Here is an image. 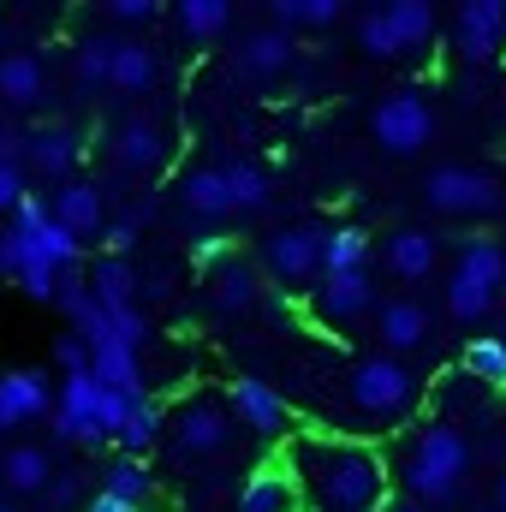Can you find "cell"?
I'll return each instance as SVG.
<instances>
[{
  "instance_id": "obj_1",
  "label": "cell",
  "mask_w": 506,
  "mask_h": 512,
  "mask_svg": "<svg viewBox=\"0 0 506 512\" xmlns=\"http://www.w3.org/2000/svg\"><path fill=\"white\" fill-rule=\"evenodd\" d=\"M286 471L298 477L304 512H381L393 501V471L387 453L358 435H292L286 441Z\"/></svg>"
},
{
  "instance_id": "obj_2",
  "label": "cell",
  "mask_w": 506,
  "mask_h": 512,
  "mask_svg": "<svg viewBox=\"0 0 506 512\" xmlns=\"http://www.w3.org/2000/svg\"><path fill=\"white\" fill-rule=\"evenodd\" d=\"M471 441L453 417H423L411 435H405V453H399V483H405V501H417L423 512H441L465 495V477H471Z\"/></svg>"
},
{
  "instance_id": "obj_3",
  "label": "cell",
  "mask_w": 506,
  "mask_h": 512,
  "mask_svg": "<svg viewBox=\"0 0 506 512\" xmlns=\"http://www.w3.org/2000/svg\"><path fill=\"white\" fill-rule=\"evenodd\" d=\"M346 405L364 417V423H411L417 405H423V376L405 364V358H387L370 352L346 370Z\"/></svg>"
},
{
  "instance_id": "obj_4",
  "label": "cell",
  "mask_w": 506,
  "mask_h": 512,
  "mask_svg": "<svg viewBox=\"0 0 506 512\" xmlns=\"http://www.w3.org/2000/svg\"><path fill=\"white\" fill-rule=\"evenodd\" d=\"M126 411H131L126 393L102 387L90 370H84V376H60V393H54V435H60V441L102 447V441H114V435H120Z\"/></svg>"
},
{
  "instance_id": "obj_5",
  "label": "cell",
  "mask_w": 506,
  "mask_h": 512,
  "mask_svg": "<svg viewBox=\"0 0 506 512\" xmlns=\"http://www.w3.org/2000/svg\"><path fill=\"white\" fill-rule=\"evenodd\" d=\"M501 286H506V251L501 239H465L453 268H447V316L453 322H483L495 304H501Z\"/></svg>"
},
{
  "instance_id": "obj_6",
  "label": "cell",
  "mask_w": 506,
  "mask_h": 512,
  "mask_svg": "<svg viewBox=\"0 0 506 512\" xmlns=\"http://www.w3.org/2000/svg\"><path fill=\"white\" fill-rule=\"evenodd\" d=\"M423 203L447 221H483L506 203L501 179L489 167H471V161H441L429 179H423Z\"/></svg>"
},
{
  "instance_id": "obj_7",
  "label": "cell",
  "mask_w": 506,
  "mask_h": 512,
  "mask_svg": "<svg viewBox=\"0 0 506 512\" xmlns=\"http://www.w3.org/2000/svg\"><path fill=\"white\" fill-rule=\"evenodd\" d=\"M233 435H239V423H233L221 393H185L167 417V441L179 459H215L233 447Z\"/></svg>"
},
{
  "instance_id": "obj_8",
  "label": "cell",
  "mask_w": 506,
  "mask_h": 512,
  "mask_svg": "<svg viewBox=\"0 0 506 512\" xmlns=\"http://www.w3.org/2000/svg\"><path fill=\"white\" fill-rule=\"evenodd\" d=\"M370 131H376L381 155L411 161V155H423V149H429V137H435V108H429V96H423V90H393V96H381V102H376Z\"/></svg>"
},
{
  "instance_id": "obj_9",
  "label": "cell",
  "mask_w": 506,
  "mask_h": 512,
  "mask_svg": "<svg viewBox=\"0 0 506 512\" xmlns=\"http://www.w3.org/2000/svg\"><path fill=\"white\" fill-rule=\"evenodd\" d=\"M310 316L322 322V328H334V334H346L352 322H364V316H376L381 310V292L376 280H370V268H358V274H322L316 286H310Z\"/></svg>"
},
{
  "instance_id": "obj_10",
  "label": "cell",
  "mask_w": 506,
  "mask_h": 512,
  "mask_svg": "<svg viewBox=\"0 0 506 512\" xmlns=\"http://www.w3.org/2000/svg\"><path fill=\"white\" fill-rule=\"evenodd\" d=\"M262 268H268L280 286H316V280H322V227H310V221L274 227V233L262 239Z\"/></svg>"
},
{
  "instance_id": "obj_11",
  "label": "cell",
  "mask_w": 506,
  "mask_h": 512,
  "mask_svg": "<svg viewBox=\"0 0 506 512\" xmlns=\"http://www.w3.org/2000/svg\"><path fill=\"white\" fill-rule=\"evenodd\" d=\"M453 42L471 66H489L506 48V0H465L453 12Z\"/></svg>"
},
{
  "instance_id": "obj_12",
  "label": "cell",
  "mask_w": 506,
  "mask_h": 512,
  "mask_svg": "<svg viewBox=\"0 0 506 512\" xmlns=\"http://www.w3.org/2000/svg\"><path fill=\"white\" fill-rule=\"evenodd\" d=\"M227 411H233L239 429H251V435H262V441L286 435V423H292V405H286L268 382H256V376H239V382L227 387Z\"/></svg>"
},
{
  "instance_id": "obj_13",
  "label": "cell",
  "mask_w": 506,
  "mask_h": 512,
  "mask_svg": "<svg viewBox=\"0 0 506 512\" xmlns=\"http://www.w3.org/2000/svg\"><path fill=\"white\" fill-rule=\"evenodd\" d=\"M36 417H54V382L48 370H0V429H24Z\"/></svg>"
},
{
  "instance_id": "obj_14",
  "label": "cell",
  "mask_w": 506,
  "mask_h": 512,
  "mask_svg": "<svg viewBox=\"0 0 506 512\" xmlns=\"http://www.w3.org/2000/svg\"><path fill=\"white\" fill-rule=\"evenodd\" d=\"M381 262H387V274H393V280L417 286V280H429V274H435L441 245H435V233H423V227H393V233L381 239Z\"/></svg>"
},
{
  "instance_id": "obj_15",
  "label": "cell",
  "mask_w": 506,
  "mask_h": 512,
  "mask_svg": "<svg viewBox=\"0 0 506 512\" xmlns=\"http://www.w3.org/2000/svg\"><path fill=\"white\" fill-rule=\"evenodd\" d=\"M292 54H298V42H292L286 30H274V24H262V30H245V36H239V48H233L239 72H245L251 84H268V78H280V72L292 66Z\"/></svg>"
},
{
  "instance_id": "obj_16",
  "label": "cell",
  "mask_w": 506,
  "mask_h": 512,
  "mask_svg": "<svg viewBox=\"0 0 506 512\" xmlns=\"http://www.w3.org/2000/svg\"><path fill=\"white\" fill-rule=\"evenodd\" d=\"M239 512H304V495H298V477L286 471V459H268L256 465L239 489Z\"/></svg>"
},
{
  "instance_id": "obj_17",
  "label": "cell",
  "mask_w": 506,
  "mask_h": 512,
  "mask_svg": "<svg viewBox=\"0 0 506 512\" xmlns=\"http://www.w3.org/2000/svg\"><path fill=\"white\" fill-rule=\"evenodd\" d=\"M48 215H54L78 245H84V239H96V233L108 227V215H102V185H90V179H66V185L54 191Z\"/></svg>"
},
{
  "instance_id": "obj_18",
  "label": "cell",
  "mask_w": 506,
  "mask_h": 512,
  "mask_svg": "<svg viewBox=\"0 0 506 512\" xmlns=\"http://www.w3.org/2000/svg\"><path fill=\"white\" fill-rule=\"evenodd\" d=\"M376 340L387 358H405V352H417L423 340H429V310L417 304V298H387L376 310Z\"/></svg>"
},
{
  "instance_id": "obj_19",
  "label": "cell",
  "mask_w": 506,
  "mask_h": 512,
  "mask_svg": "<svg viewBox=\"0 0 506 512\" xmlns=\"http://www.w3.org/2000/svg\"><path fill=\"white\" fill-rule=\"evenodd\" d=\"M78 155H84V143H78V131L72 126H36L24 131V161L42 173V179H72V167H78Z\"/></svg>"
},
{
  "instance_id": "obj_20",
  "label": "cell",
  "mask_w": 506,
  "mask_h": 512,
  "mask_svg": "<svg viewBox=\"0 0 506 512\" xmlns=\"http://www.w3.org/2000/svg\"><path fill=\"white\" fill-rule=\"evenodd\" d=\"M114 161L126 167V173H155L161 161H167V131L155 126V120H126V126L114 131Z\"/></svg>"
},
{
  "instance_id": "obj_21",
  "label": "cell",
  "mask_w": 506,
  "mask_h": 512,
  "mask_svg": "<svg viewBox=\"0 0 506 512\" xmlns=\"http://www.w3.org/2000/svg\"><path fill=\"white\" fill-rule=\"evenodd\" d=\"M155 78H161L155 48L137 42V36H120V42H114V66H108V90H120V96H143V90H155Z\"/></svg>"
},
{
  "instance_id": "obj_22",
  "label": "cell",
  "mask_w": 506,
  "mask_h": 512,
  "mask_svg": "<svg viewBox=\"0 0 506 512\" xmlns=\"http://www.w3.org/2000/svg\"><path fill=\"white\" fill-rule=\"evenodd\" d=\"M179 203H185L197 221H227V215H233L227 173H221V167H185V179H179Z\"/></svg>"
},
{
  "instance_id": "obj_23",
  "label": "cell",
  "mask_w": 506,
  "mask_h": 512,
  "mask_svg": "<svg viewBox=\"0 0 506 512\" xmlns=\"http://www.w3.org/2000/svg\"><path fill=\"white\" fill-rule=\"evenodd\" d=\"M90 376L102 387H114V393H126V399H143V358L131 346H120L114 334L102 346H90Z\"/></svg>"
},
{
  "instance_id": "obj_24",
  "label": "cell",
  "mask_w": 506,
  "mask_h": 512,
  "mask_svg": "<svg viewBox=\"0 0 506 512\" xmlns=\"http://www.w3.org/2000/svg\"><path fill=\"white\" fill-rule=\"evenodd\" d=\"M0 483H6L12 495H48V483H54L48 447H30V441L6 447V453H0Z\"/></svg>"
},
{
  "instance_id": "obj_25",
  "label": "cell",
  "mask_w": 506,
  "mask_h": 512,
  "mask_svg": "<svg viewBox=\"0 0 506 512\" xmlns=\"http://www.w3.org/2000/svg\"><path fill=\"white\" fill-rule=\"evenodd\" d=\"M370 256H376V239L358 221L322 227V274H358V268H370Z\"/></svg>"
},
{
  "instance_id": "obj_26",
  "label": "cell",
  "mask_w": 506,
  "mask_h": 512,
  "mask_svg": "<svg viewBox=\"0 0 506 512\" xmlns=\"http://www.w3.org/2000/svg\"><path fill=\"white\" fill-rule=\"evenodd\" d=\"M256 298H262V280H256V268L245 262V256H233V262H221V268L209 274V304H215L221 316L251 310Z\"/></svg>"
},
{
  "instance_id": "obj_27",
  "label": "cell",
  "mask_w": 506,
  "mask_h": 512,
  "mask_svg": "<svg viewBox=\"0 0 506 512\" xmlns=\"http://www.w3.org/2000/svg\"><path fill=\"white\" fill-rule=\"evenodd\" d=\"M381 18H387L399 54H417V48H429V36H435V6H429V0H381Z\"/></svg>"
},
{
  "instance_id": "obj_28",
  "label": "cell",
  "mask_w": 506,
  "mask_h": 512,
  "mask_svg": "<svg viewBox=\"0 0 506 512\" xmlns=\"http://www.w3.org/2000/svg\"><path fill=\"white\" fill-rule=\"evenodd\" d=\"M48 96V72L36 54H0V102L6 108H36Z\"/></svg>"
},
{
  "instance_id": "obj_29",
  "label": "cell",
  "mask_w": 506,
  "mask_h": 512,
  "mask_svg": "<svg viewBox=\"0 0 506 512\" xmlns=\"http://www.w3.org/2000/svg\"><path fill=\"white\" fill-rule=\"evenodd\" d=\"M459 364H465V382L495 393V387H506V340L501 334H471L465 352H459Z\"/></svg>"
},
{
  "instance_id": "obj_30",
  "label": "cell",
  "mask_w": 506,
  "mask_h": 512,
  "mask_svg": "<svg viewBox=\"0 0 506 512\" xmlns=\"http://www.w3.org/2000/svg\"><path fill=\"white\" fill-rule=\"evenodd\" d=\"M90 292H96L102 310H126V304H137V274H131L126 256H96V268H90Z\"/></svg>"
},
{
  "instance_id": "obj_31",
  "label": "cell",
  "mask_w": 506,
  "mask_h": 512,
  "mask_svg": "<svg viewBox=\"0 0 506 512\" xmlns=\"http://www.w3.org/2000/svg\"><path fill=\"white\" fill-rule=\"evenodd\" d=\"M161 429H167V411L143 393V399H131V411H126V423H120V435H114V441H120V453H126V459H143V453L155 447V435H161Z\"/></svg>"
},
{
  "instance_id": "obj_32",
  "label": "cell",
  "mask_w": 506,
  "mask_h": 512,
  "mask_svg": "<svg viewBox=\"0 0 506 512\" xmlns=\"http://www.w3.org/2000/svg\"><path fill=\"white\" fill-rule=\"evenodd\" d=\"M221 173H227V191H233V215H262L268 209L274 185H268V173L256 161H227Z\"/></svg>"
},
{
  "instance_id": "obj_33",
  "label": "cell",
  "mask_w": 506,
  "mask_h": 512,
  "mask_svg": "<svg viewBox=\"0 0 506 512\" xmlns=\"http://www.w3.org/2000/svg\"><path fill=\"white\" fill-rule=\"evenodd\" d=\"M274 12V30H328V24H340V0H274L268 6Z\"/></svg>"
},
{
  "instance_id": "obj_34",
  "label": "cell",
  "mask_w": 506,
  "mask_h": 512,
  "mask_svg": "<svg viewBox=\"0 0 506 512\" xmlns=\"http://www.w3.org/2000/svg\"><path fill=\"white\" fill-rule=\"evenodd\" d=\"M179 30L191 36V42H215L227 24H233V6L227 0H179Z\"/></svg>"
},
{
  "instance_id": "obj_35",
  "label": "cell",
  "mask_w": 506,
  "mask_h": 512,
  "mask_svg": "<svg viewBox=\"0 0 506 512\" xmlns=\"http://www.w3.org/2000/svg\"><path fill=\"white\" fill-rule=\"evenodd\" d=\"M149 489H155V477H149V465L143 459H114L108 465V483H102V495H114V501H126V507L143 512V501H149Z\"/></svg>"
},
{
  "instance_id": "obj_36",
  "label": "cell",
  "mask_w": 506,
  "mask_h": 512,
  "mask_svg": "<svg viewBox=\"0 0 506 512\" xmlns=\"http://www.w3.org/2000/svg\"><path fill=\"white\" fill-rule=\"evenodd\" d=\"M114 42H120V36H84V42H78V54H72V78H78L84 90H108Z\"/></svg>"
},
{
  "instance_id": "obj_37",
  "label": "cell",
  "mask_w": 506,
  "mask_h": 512,
  "mask_svg": "<svg viewBox=\"0 0 506 512\" xmlns=\"http://www.w3.org/2000/svg\"><path fill=\"white\" fill-rule=\"evenodd\" d=\"M358 48H364L370 60H393V54H399V48H393V30H387V18H381V6L358 12Z\"/></svg>"
},
{
  "instance_id": "obj_38",
  "label": "cell",
  "mask_w": 506,
  "mask_h": 512,
  "mask_svg": "<svg viewBox=\"0 0 506 512\" xmlns=\"http://www.w3.org/2000/svg\"><path fill=\"white\" fill-rule=\"evenodd\" d=\"M108 328H114V340H120V346H131V352H143V340H149V316H143L137 304H126V310H108Z\"/></svg>"
},
{
  "instance_id": "obj_39",
  "label": "cell",
  "mask_w": 506,
  "mask_h": 512,
  "mask_svg": "<svg viewBox=\"0 0 506 512\" xmlns=\"http://www.w3.org/2000/svg\"><path fill=\"white\" fill-rule=\"evenodd\" d=\"M239 256V239H227V233H203L197 245H191V262L203 268V274H215L221 262H233Z\"/></svg>"
},
{
  "instance_id": "obj_40",
  "label": "cell",
  "mask_w": 506,
  "mask_h": 512,
  "mask_svg": "<svg viewBox=\"0 0 506 512\" xmlns=\"http://www.w3.org/2000/svg\"><path fill=\"white\" fill-rule=\"evenodd\" d=\"M54 370H60V376H84V370H90V346H84L78 334H60V340H54Z\"/></svg>"
},
{
  "instance_id": "obj_41",
  "label": "cell",
  "mask_w": 506,
  "mask_h": 512,
  "mask_svg": "<svg viewBox=\"0 0 506 512\" xmlns=\"http://www.w3.org/2000/svg\"><path fill=\"white\" fill-rule=\"evenodd\" d=\"M108 18H114V24H155V18H161V6H155V0H108Z\"/></svg>"
},
{
  "instance_id": "obj_42",
  "label": "cell",
  "mask_w": 506,
  "mask_h": 512,
  "mask_svg": "<svg viewBox=\"0 0 506 512\" xmlns=\"http://www.w3.org/2000/svg\"><path fill=\"white\" fill-rule=\"evenodd\" d=\"M24 197H30V191H24V167H18V161H0V215H12Z\"/></svg>"
},
{
  "instance_id": "obj_43",
  "label": "cell",
  "mask_w": 506,
  "mask_h": 512,
  "mask_svg": "<svg viewBox=\"0 0 506 512\" xmlns=\"http://www.w3.org/2000/svg\"><path fill=\"white\" fill-rule=\"evenodd\" d=\"M102 245H108L102 256H126L131 245H137V215H120V221L108 227V239H102Z\"/></svg>"
},
{
  "instance_id": "obj_44",
  "label": "cell",
  "mask_w": 506,
  "mask_h": 512,
  "mask_svg": "<svg viewBox=\"0 0 506 512\" xmlns=\"http://www.w3.org/2000/svg\"><path fill=\"white\" fill-rule=\"evenodd\" d=\"M18 262H24V245H18V239H12V227H6V233H0V274H6V280H18Z\"/></svg>"
},
{
  "instance_id": "obj_45",
  "label": "cell",
  "mask_w": 506,
  "mask_h": 512,
  "mask_svg": "<svg viewBox=\"0 0 506 512\" xmlns=\"http://www.w3.org/2000/svg\"><path fill=\"white\" fill-rule=\"evenodd\" d=\"M48 501H54V507H72V501H78V483H72V477L48 483Z\"/></svg>"
},
{
  "instance_id": "obj_46",
  "label": "cell",
  "mask_w": 506,
  "mask_h": 512,
  "mask_svg": "<svg viewBox=\"0 0 506 512\" xmlns=\"http://www.w3.org/2000/svg\"><path fill=\"white\" fill-rule=\"evenodd\" d=\"M84 512H137V507H126V501H114V495H96V501H90Z\"/></svg>"
},
{
  "instance_id": "obj_47",
  "label": "cell",
  "mask_w": 506,
  "mask_h": 512,
  "mask_svg": "<svg viewBox=\"0 0 506 512\" xmlns=\"http://www.w3.org/2000/svg\"><path fill=\"white\" fill-rule=\"evenodd\" d=\"M381 512H423V507H417V501H405V495H393V501H387Z\"/></svg>"
},
{
  "instance_id": "obj_48",
  "label": "cell",
  "mask_w": 506,
  "mask_h": 512,
  "mask_svg": "<svg viewBox=\"0 0 506 512\" xmlns=\"http://www.w3.org/2000/svg\"><path fill=\"white\" fill-rule=\"evenodd\" d=\"M495 512H506V471L495 477Z\"/></svg>"
},
{
  "instance_id": "obj_49",
  "label": "cell",
  "mask_w": 506,
  "mask_h": 512,
  "mask_svg": "<svg viewBox=\"0 0 506 512\" xmlns=\"http://www.w3.org/2000/svg\"><path fill=\"white\" fill-rule=\"evenodd\" d=\"M0 512H18V507H12V501H0Z\"/></svg>"
},
{
  "instance_id": "obj_50",
  "label": "cell",
  "mask_w": 506,
  "mask_h": 512,
  "mask_svg": "<svg viewBox=\"0 0 506 512\" xmlns=\"http://www.w3.org/2000/svg\"><path fill=\"white\" fill-rule=\"evenodd\" d=\"M501 441H506V411H501Z\"/></svg>"
},
{
  "instance_id": "obj_51",
  "label": "cell",
  "mask_w": 506,
  "mask_h": 512,
  "mask_svg": "<svg viewBox=\"0 0 506 512\" xmlns=\"http://www.w3.org/2000/svg\"><path fill=\"white\" fill-rule=\"evenodd\" d=\"M501 310H506V286H501Z\"/></svg>"
}]
</instances>
